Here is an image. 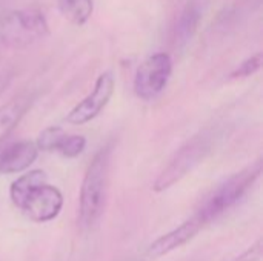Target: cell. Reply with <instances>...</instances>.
Segmentation results:
<instances>
[{
    "label": "cell",
    "instance_id": "cell-6",
    "mask_svg": "<svg viewBox=\"0 0 263 261\" xmlns=\"http://www.w3.org/2000/svg\"><path fill=\"white\" fill-rule=\"evenodd\" d=\"M15 208L34 223H48L59 217L63 208V195L60 189L45 182L31 188Z\"/></svg>",
    "mask_w": 263,
    "mask_h": 261
},
{
    "label": "cell",
    "instance_id": "cell-4",
    "mask_svg": "<svg viewBox=\"0 0 263 261\" xmlns=\"http://www.w3.org/2000/svg\"><path fill=\"white\" fill-rule=\"evenodd\" d=\"M216 142V132L205 129L188 140L173 155L166 168L160 172L153 185L154 192H165L173 188L182 178H185L193 169H196L213 151Z\"/></svg>",
    "mask_w": 263,
    "mask_h": 261
},
{
    "label": "cell",
    "instance_id": "cell-14",
    "mask_svg": "<svg viewBox=\"0 0 263 261\" xmlns=\"http://www.w3.org/2000/svg\"><path fill=\"white\" fill-rule=\"evenodd\" d=\"M65 131L60 128V126H49V128H45L39 137H37V142H35V146L39 151H45V152H52V151H57L62 138L65 137Z\"/></svg>",
    "mask_w": 263,
    "mask_h": 261
},
{
    "label": "cell",
    "instance_id": "cell-5",
    "mask_svg": "<svg viewBox=\"0 0 263 261\" xmlns=\"http://www.w3.org/2000/svg\"><path fill=\"white\" fill-rule=\"evenodd\" d=\"M173 74V60L166 52H156L149 55L136 71L134 92L142 100H154L159 97Z\"/></svg>",
    "mask_w": 263,
    "mask_h": 261
},
{
    "label": "cell",
    "instance_id": "cell-15",
    "mask_svg": "<svg viewBox=\"0 0 263 261\" xmlns=\"http://www.w3.org/2000/svg\"><path fill=\"white\" fill-rule=\"evenodd\" d=\"M85 146H86V138L83 135L65 134L55 152L62 154L66 158H74V157H79L85 151Z\"/></svg>",
    "mask_w": 263,
    "mask_h": 261
},
{
    "label": "cell",
    "instance_id": "cell-11",
    "mask_svg": "<svg viewBox=\"0 0 263 261\" xmlns=\"http://www.w3.org/2000/svg\"><path fill=\"white\" fill-rule=\"evenodd\" d=\"M203 17V5L200 0H188L176 26V40L180 46L186 45L196 34Z\"/></svg>",
    "mask_w": 263,
    "mask_h": 261
},
{
    "label": "cell",
    "instance_id": "cell-10",
    "mask_svg": "<svg viewBox=\"0 0 263 261\" xmlns=\"http://www.w3.org/2000/svg\"><path fill=\"white\" fill-rule=\"evenodd\" d=\"M31 94H22L0 106V142H3L20 123L32 103Z\"/></svg>",
    "mask_w": 263,
    "mask_h": 261
},
{
    "label": "cell",
    "instance_id": "cell-3",
    "mask_svg": "<svg viewBox=\"0 0 263 261\" xmlns=\"http://www.w3.org/2000/svg\"><path fill=\"white\" fill-rule=\"evenodd\" d=\"M48 32L46 15L37 6L12 9L0 18V43L6 48H28L48 35Z\"/></svg>",
    "mask_w": 263,
    "mask_h": 261
},
{
    "label": "cell",
    "instance_id": "cell-13",
    "mask_svg": "<svg viewBox=\"0 0 263 261\" xmlns=\"http://www.w3.org/2000/svg\"><path fill=\"white\" fill-rule=\"evenodd\" d=\"M45 182H48V177L40 169H34L26 174H22L17 180H14L11 183V188H9V198H11L12 205L17 206L31 188H34L40 183H45Z\"/></svg>",
    "mask_w": 263,
    "mask_h": 261
},
{
    "label": "cell",
    "instance_id": "cell-9",
    "mask_svg": "<svg viewBox=\"0 0 263 261\" xmlns=\"http://www.w3.org/2000/svg\"><path fill=\"white\" fill-rule=\"evenodd\" d=\"M39 149L34 142H0V174H20L37 158Z\"/></svg>",
    "mask_w": 263,
    "mask_h": 261
},
{
    "label": "cell",
    "instance_id": "cell-7",
    "mask_svg": "<svg viewBox=\"0 0 263 261\" xmlns=\"http://www.w3.org/2000/svg\"><path fill=\"white\" fill-rule=\"evenodd\" d=\"M114 88H116L114 74L111 71L102 72L97 77L92 91L68 112V115L65 118L66 123L79 126V125H85V123L94 120L109 103V100L114 94Z\"/></svg>",
    "mask_w": 263,
    "mask_h": 261
},
{
    "label": "cell",
    "instance_id": "cell-17",
    "mask_svg": "<svg viewBox=\"0 0 263 261\" xmlns=\"http://www.w3.org/2000/svg\"><path fill=\"white\" fill-rule=\"evenodd\" d=\"M262 240H257L253 246H250L243 254H240L233 261H260L262 260Z\"/></svg>",
    "mask_w": 263,
    "mask_h": 261
},
{
    "label": "cell",
    "instance_id": "cell-8",
    "mask_svg": "<svg viewBox=\"0 0 263 261\" xmlns=\"http://www.w3.org/2000/svg\"><path fill=\"white\" fill-rule=\"evenodd\" d=\"M203 226H205V223L194 214L190 220L183 222L176 229H173V231L166 232L165 235L159 237L157 240H154L148 246L143 258L146 261H156L174 252L176 249H180L182 246L190 243L202 231Z\"/></svg>",
    "mask_w": 263,
    "mask_h": 261
},
{
    "label": "cell",
    "instance_id": "cell-2",
    "mask_svg": "<svg viewBox=\"0 0 263 261\" xmlns=\"http://www.w3.org/2000/svg\"><path fill=\"white\" fill-rule=\"evenodd\" d=\"M262 174V160H257L251 166L242 169L240 172L231 175L227 182H223L219 188H216L211 195L202 203L196 215L208 225L216 220L233 206H236L254 186Z\"/></svg>",
    "mask_w": 263,
    "mask_h": 261
},
{
    "label": "cell",
    "instance_id": "cell-1",
    "mask_svg": "<svg viewBox=\"0 0 263 261\" xmlns=\"http://www.w3.org/2000/svg\"><path fill=\"white\" fill-rule=\"evenodd\" d=\"M111 152V145L100 148L85 172L79 198V220L83 228H92L105 212Z\"/></svg>",
    "mask_w": 263,
    "mask_h": 261
},
{
    "label": "cell",
    "instance_id": "cell-18",
    "mask_svg": "<svg viewBox=\"0 0 263 261\" xmlns=\"http://www.w3.org/2000/svg\"><path fill=\"white\" fill-rule=\"evenodd\" d=\"M12 78H14V72L12 71H2L0 72V97L2 94L9 88V85L12 83Z\"/></svg>",
    "mask_w": 263,
    "mask_h": 261
},
{
    "label": "cell",
    "instance_id": "cell-16",
    "mask_svg": "<svg viewBox=\"0 0 263 261\" xmlns=\"http://www.w3.org/2000/svg\"><path fill=\"white\" fill-rule=\"evenodd\" d=\"M262 66V54L257 52L251 57H248L247 60H243L233 72L231 77L233 78H243V77H250L253 74H256Z\"/></svg>",
    "mask_w": 263,
    "mask_h": 261
},
{
    "label": "cell",
    "instance_id": "cell-12",
    "mask_svg": "<svg viewBox=\"0 0 263 261\" xmlns=\"http://www.w3.org/2000/svg\"><path fill=\"white\" fill-rule=\"evenodd\" d=\"M57 6L62 15L77 26L85 25L94 11L92 0H57Z\"/></svg>",
    "mask_w": 263,
    "mask_h": 261
}]
</instances>
